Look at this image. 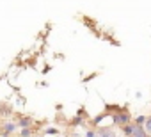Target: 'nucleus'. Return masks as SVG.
Wrapping results in <instances>:
<instances>
[{
  "mask_svg": "<svg viewBox=\"0 0 151 137\" xmlns=\"http://www.w3.org/2000/svg\"><path fill=\"white\" fill-rule=\"evenodd\" d=\"M110 119H112V125L114 126H123V125H128L132 121V114H130V110L126 107H123L117 112L110 114Z\"/></svg>",
  "mask_w": 151,
  "mask_h": 137,
  "instance_id": "obj_1",
  "label": "nucleus"
},
{
  "mask_svg": "<svg viewBox=\"0 0 151 137\" xmlns=\"http://www.w3.org/2000/svg\"><path fill=\"white\" fill-rule=\"evenodd\" d=\"M16 128H18L16 121H6L2 126V132H0V137H11L16 132Z\"/></svg>",
  "mask_w": 151,
  "mask_h": 137,
  "instance_id": "obj_2",
  "label": "nucleus"
},
{
  "mask_svg": "<svg viewBox=\"0 0 151 137\" xmlns=\"http://www.w3.org/2000/svg\"><path fill=\"white\" fill-rule=\"evenodd\" d=\"M96 137H117V133L112 126H100L96 130Z\"/></svg>",
  "mask_w": 151,
  "mask_h": 137,
  "instance_id": "obj_3",
  "label": "nucleus"
},
{
  "mask_svg": "<svg viewBox=\"0 0 151 137\" xmlns=\"http://www.w3.org/2000/svg\"><path fill=\"white\" fill-rule=\"evenodd\" d=\"M16 125L20 126V128H29V126H34V119L30 118V116H18V119H16Z\"/></svg>",
  "mask_w": 151,
  "mask_h": 137,
  "instance_id": "obj_4",
  "label": "nucleus"
},
{
  "mask_svg": "<svg viewBox=\"0 0 151 137\" xmlns=\"http://www.w3.org/2000/svg\"><path fill=\"white\" fill-rule=\"evenodd\" d=\"M13 114V107L9 103H0V116L2 118H9Z\"/></svg>",
  "mask_w": 151,
  "mask_h": 137,
  "instance_id": "obj_5",
  "label": "nucleus"
},
{
  "mask_svg": "<svg viewBox=\"0 0 151 137\" xmlns=\"http://www.w3.org/2000/svg\"><path fill=\"white\" fill-rule=\"evenodd\" d=\"M119 128H121L123 135H126V137H132V133H133V128H135V123H133V121H130L128 125H123V126H119Z\"/></svg>",
  "mask_w": 151,
  "mask_h": 137,
  "instance_id": "obj_6",
  "label": "nucleus"
},
{
  "mask_svg": "<svg viewBox=\"0 0 151 137\" xmlns=\"http://www.w3.org/2000/svg\"><path fill=\"white\" fill-rule=\"evenodd\" d=\"M146 135H147V133H146V130H144V125H135L132 137H146Z\"/></svg>",
  "mask_w": 151,
  "mask_h": 137,
  "instance_id": "obj_7",
  "label": "nucleus"
},
{
  "mask_svg": "<svg viewBox=\"0 0 151 137\" xmlns=\"http://www.w3.org/2000/svg\"><path fill=\"white\" fill-rule=\"evenodd\" d=\"M18 135H20V137H32V135H34V130H32V126H29V128H22V130L18 132Z\"/></svg>",
  "mask_w": 151,
  "mask_h": 137,
  "instance_id": "obj_8",
  "label": "nucleus"
},
{
  "mask_svg": "<svg viewBox=\"0 0 151 137\" xmlns=\"http://www.w3.org/2000/svg\"><path fill=\"white\" fill-rule=\"evenodd\" d=\"M45 133H46V135H59V128L48 126V128H45Z\"/></svg>",
  "mask_w": 151,
  "mask_h": 137,
  "instance_id": "obj_9",
  "label": "nucleus"
},
{
  "mask_svg": "<svg viewBox=\"0 0 151 137\" xmlns=\"http://www.w3.org/2000/svg\"><path fill=\"white\" fill-rule=\"evenodd\" d=\"M144 130H146V133H149V135H151V116H146V123H144Z\"/></svg>",
  "mask_w": 151,
  "mask_h": 137,
  "instance_id": "obj_10",
  "label": "nucleus"
},
{
  "mask_svg": "<svg viewBox=\"0 0 151 137\" xmlns=\"http://www.w3.org/2000/svg\"><path fill=\"white\" fill-rule=\"evenodd\" d=\"M133 123H135V125H144V123H146V116H137V118L133 119Z\"/></svg>",
  "mask_w": 151,
  "mask_h": 137,
  "instance_id": "obj_11",
  "label": "nucleus"
},
{
  "mask_svg": "<svg viewBox=\"0 0 151 137\" xmlns=\"http://www.w3.org/2000/svg\"><path fill=\"white\" fill-rule=\"evenodd\" d=\"M84 137H96V128H89V130H86Z\"/></svg>",
  "mask_w": 151,
  "mask_h": 137,
  "instance_id": "obj_12",
  "label": "nucleus"
},
{
  "mask_svg": "<svg viewBox=\"0 0 151 137\" xmlns=\"http://www.w3.org/2000/svg\"><path fill=\"white\" fill-rule=\"evenodd\" d=\"M84 123V118H80V116H77V118H75L73 121H71V125L73 126H77V125H82Z\"/></svg>",
  "mask_w": 151,
  "mask_h": 137,
  "instance_id": "obj_13",
  "label": "nucleus"
},
{
  "mask_svg": "<svg viewBox=\"0 0 151 137\" xmlns=\"http://www.w3.org/2000/svg\"><path fill=\"white\" fill-rule=\"evenodd\" d=\"M32 137H45V135H36V133H34V135H32Z\"/></svg>",
  "mask_w": 151,
  "mask_h": 137,
  "instance_id": "obj_14",
  "label": "nucleus"
},
{
  "mask_svg": "<svg viewBox=\"0 0 151 137\" xmlns=\"http://www.w3.org/2000/svg\"><path fill=\"white\" fill-rule=\"evenodd\" d=\"M146 137H151V135H149V133H147V135H146Z\"/></svg>",
  "mask_w": 151,
  "mask_h": 137,
  "instance_id": "obj_15",
  "label": "nucleus"
},
{
  "mask_svg": "<svg viewBox=\"0 0 151 137\" xmlns=\"http://www.w3.org/2000/svg\"><path fill=\"white\" fill-rule=\"evenodd\" d=\"M57 137H64V135H57Z\"/></svg>",
  "mask_w": 151,
  "mask_h": 137,
  "instance_id": "obj_16",
  "label": "nucleus"
},
{
  "mask_svg": "<svg viewBox=\"0 0 151 137\" xmlns=\"http://www.w3.org/2000/svg\"><path fill=\"white\" fill-rule=\"evenodd\" d=\"M121 137H126V135H121Z\"/></svg>",
  "mask_w": 151,
  "mask_h": 137,
  "instance_id": "obj_17",
  "label": "nucleus"
}]
</instances>
